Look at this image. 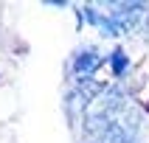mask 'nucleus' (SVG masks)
Listing matches in <instances>:
<instances>
[{
    "label": "nucleus",
    "instance_id": "f257e3e1",
    "mask_svg": "<svg viewBox=\"0 0 149 143\" xmlns=\"http://www.w3.org/2000/svg\"><path fill=\"white\" fill-rule=\"evenodd\" d=\"M121 109H124V93H121V87H107L84 109V115H82L84 135H99V132H107L110 126H116L121 121Z\"/></svg>",
    "mask_w": 149,
    "mask_h": 143
},
{
    "label": "nucleus",
    "instance_id": "f03ea898",
    "mask_svg": "<svg viewBox=\"0 0 149 143\" xmlns=\"http://www.w3.org/2000/svg\"><path fill=\"white\" fill-rule=\"evenodd\" d=\"M101 62L104 59L96 48H82L79 53H73V73L79 79H87V76H93V70L101 67Z\"/></svg>",
    "mask_w": 149,
    "mask_h": 143
},
{
    "label": "nucleus",
    "instance_id": "7ed1b4c3",
    "mask_svg": "<svg viewBox=\"0 0 149 143\" xmlns=\"http://www.w3.org/2000/svg\"><path fill=\"white\" fill-rule=\"evenodd\" d=\"M127 65H130V62H127V53H124V50H121V48L113 50V73L121 76V73L127 70Z\"/></svg>",
    "mask_w": 149,
    "mask_h": 143
}]
</instances>
